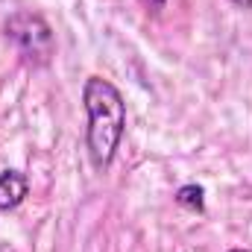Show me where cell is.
I'll return each instance as SVG.
<instances>
[{
  "mask_svg": "<svg viewBox=\"0 0 252 252\" xmlns=\"http://www.w3.org/2000/svg\"><path fill=\"white\" fill-rule=\"evenodd\" d=\"M82 106L88 115L85 147L97 170H109L126 129V103L115 82L103 76H88L82 85Z\"/></svg>",
  "mask_w": 252,
  "mask_h": 252,
  "instance_id": "obj_1",
  "label": "cell"
},
{
  "mask_svg": "<svg viewBox=\"0 0 252 252\" xmlns=\"http://www.w3.org/2000/svg\"><path fill=\"white\" fill-rule=\"evenodd\" d=\"M6 38L18 47L24 62H30L32 67L50 64L53 53H56V35H53L50 24L41 15H35V12H15V15H9Z\"/></svg>",
  "mask_w": 252,
  "mask_h": 252,
  "instance_id": "obj_2",
  "label": "cell"
},
{
  "mask_svg": "<svg viewBox=\"0 0 252 252\" xmlns=\"http://www.w3.org/2000/svg\"><path fill=\"white\" fill-rule=\"evenodd\" d=\"M30 193V179L21 170H3L0 173V211L18 208Z\"/></svg>",
  "mask_w": 252,
  "mask_h": 252,
  "instance_id": "obj_3",
  "label": "cell"
},
{
  "mask_svg": "<svg viewBox=\"0 0 252 252\" xmlns=\"http://www.w3.org/2000/svg\"><path fill=\"white\" fill-rule=\"evenodd\" d=\"M176 202L182 205V208H190V211H202L205 208V188L202 185H182V188L176 190Z\"/></svg>",
  "mask_w": 252,
  "mask_h": 252,
  "instance_id": "obj_4",
  "label": "cell"
},
{
  "mask_svg": "<svg viewBox=\"0 0 252 252\" xmlns=\"http://www.w3.org/2000/svg\"><path fill=\"white\" fill-rule=\"evenodd\" d=\"M235 6H241V9H252V0H232Z\"/></svg>",
  "mask_w": 252,
  "mask_h": 252,
  "instance_id": "obj_5",
  "label": "cell"
},
{
  "mask_svg": "<svg viewBox=\"0 0 252 252\" xmlns=\"http://www.w3.org/2000/svg\"><path fill=\"white\" fill-rule=\"evenodd\" d=\"M229 252H250V250H229Z\"/></svg>",
  "mask_w": 252,
  "mask_h": 252,
  "instance_id": "obj_6",
  "label": "cell"
}]
</instances>
